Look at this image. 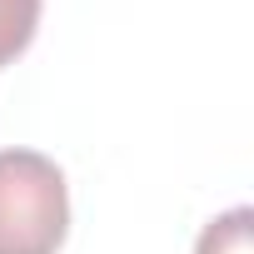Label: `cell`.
I'll return each instance as SVG.
<instances>
[{"instance_id":"6da1fadb","label":"cell","mask_w":254,"mask_h":254,"mask_svg":"<svg viewBox=\"0 0 254 254\" xmlns=\"http://www.w3.org/2000/svg\"><path fill=\"white\" fill-rule=\"evenodd\" d=\"M70 229V194L55 160L0 150V254H55Z\"/></svg>"},{"instance_id":"7a4b0ae2","label":"cell","mask_w":254,"mask_h":254,"mask_svg":"<svg viewBox=\"0 0 254 254\" xmlns=\"http://www.w3.org/2000/svg\"><path fill=\"white\" fill-rule=\"evenodd\" d=\"M40 25V0H0V65H10Z\"/></svg>"},{"instance_id":"3957f363","label":"cell","mask_w":254,"mask_h":254,"mask_svg":"<svg viewBox=\"0 0 254 254\" xmlns=\"http://www.w3.org/2000/svg\"><path fill=\"white\" fill-rule=\"evenodd\" d=\"M249 209L239 204V209H229V214H219V219H209L204 224V234H199V244H194V254H249Z\"/></svg>"}]
</instances>
